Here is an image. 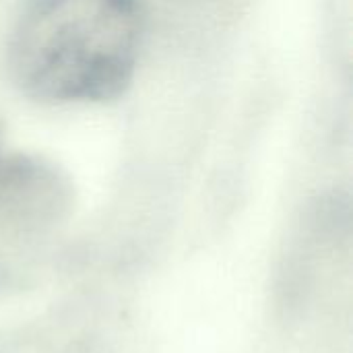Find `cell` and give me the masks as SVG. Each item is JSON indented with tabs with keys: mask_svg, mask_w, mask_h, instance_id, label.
<instances>
[{
	"mask_svg": "<svg viewBox=\"0 0 353 353\" xmlns=\"http://www.w3.org/2000/svg\"><path fill=\"white\" fill-rule=\"evenodd\" d=\"M141 37L139 0H35L8 43L10 77L35 101H110L132 81Z\"/></svg>",
	"mask_w": 353,
	"mask_h": 353,
	"instance_id": "6da1fadb",
	"label": "cell"
},
{
	"mask_svg": "<svg viewBox=\"0 0 353 353\" xmlns=\"http://www.w3.org/2000/svg\"><path fill=\"white\" fill-rule=\"evenodd\" d=\"M68 203L56 168L27 155L0 157V285L23 283L35 271Z\"/></svg>",
	"mask_w": 353,
	"mask_h": 353,
	"instance_id": "7a4b0ae2",
	"label": "cell"
}]
</instances>
